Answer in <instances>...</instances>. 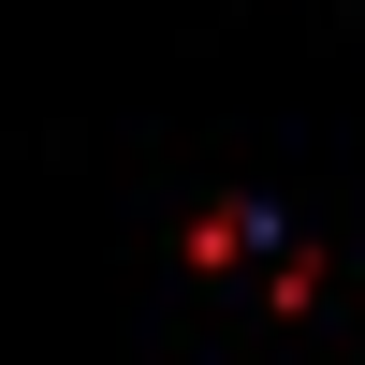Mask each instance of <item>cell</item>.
Here are the masks:
<instances>
[{"mask_svg":"<svg viewBox=\"0 0 365 365\" xmlns=\"http://www.w3.org/2000/svg\"><path fill=\"white\" fill-rule=\"evenodd\" d=\"M263 292H278V307L307 322V307H322V249H278V263H263Z\"/></svg>","mask_w":365,"mask_h":365,"instance_id":"cell-2","label":"cell"},{"mask_svg":"<svg viewBox=\"0 0 365 365\" xmlns=\"http://www.w3.org/2000/svg\"><path fill=\"white\" fill-rule=\"evenodd\" d=\"M175 249H190V263H205V278H220V263H249V249H263V220H249V205H205V220H190V234H175Z\"/></svg>","mask_w":365,"mask_h":365,"instance_id":"cell-1","label":"cell"}]
</instances>
